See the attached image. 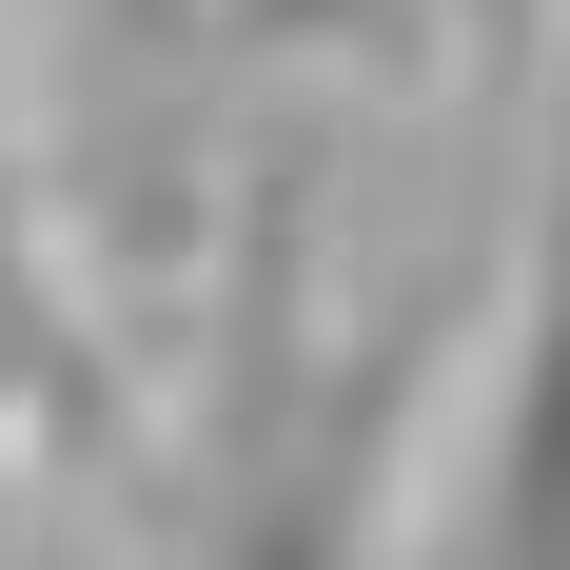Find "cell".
<instances>
[{
    "label": "cell",
    "instance_id": "3",
    "mask_svg": "<svg viewBox=\"0 0 570 570\" xmlns=\"http://www.w3.org/2000/svg\"><path fill=\"white\" fill-rule=\"evenodd\" d=\"M20 433H99V354H79V295H59L40 158H20V59H0V453Z\"/></svg>",
    "mask_w": 570,
    "mask_h": 570
},
{
    "label": "cell",
    "instance_id": "1",
    "mask_svg": "<svg viewBox=\"0 0 570 570\" xmlns=\"http://www.w3.org/2000/svg\"><path fill=\"white\" fill-rule=\"evenodd\" d=\"M413 413H433V315H315V217L256 197L217 374L177 433V570H374Z\"/></svg>",
    "mask_w": 570,
    "mask_h": 570
},
{
    "label": "cell",
    "instance_id": "4",
    "mask_svg": "<svg viewBox=\"0 0 570 570\" xmlns=\"http://www.w3.org/2000/svg\"><path fill=\"white\" fill-rule=\"evenodd\" d=\"M551 0H197L217 59H433V40H512Z\"/></svg>",
    "mask_w": 570,
    "mask_h": 570
},
{
    "label": "cell",
    "instance_id": "2",
    "mask_svg": "<svg viewBox=\"0 0 570 570\" xmlns=\"http://www.w3.org/2000/svg\"><path fill=\"white\" fill-rule=\"evenodd\" d=\"M433 570H570V99L551 177H531V256H512V335H492V413L453 472V551Z\"/></svg>",
    "mask_w": 570,
    "mask_h": 570
}]
</instances>
